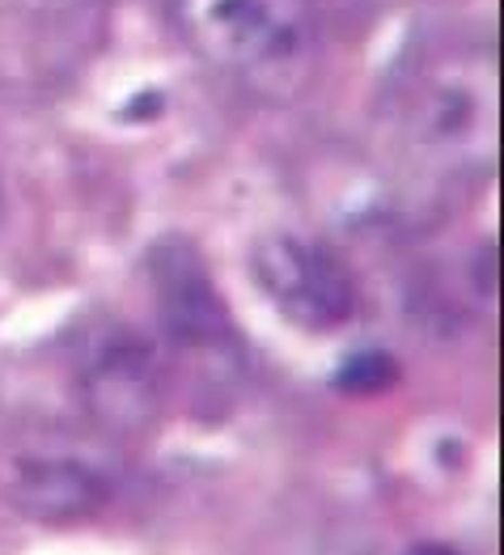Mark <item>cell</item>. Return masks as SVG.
I'll list each match as a JSON object with an SVG mask.
<instances>
[{"label":"cell","instance_id":"obj_5","mask_svg":"<svg viewBox=\"0 0 504 555\" xmlns=\"http://www.w3.org/2000/svg\"><path fill=\"white\" fill-rule=\"evenodd\" d=\"M424 555H450V552H424Z\"/></svg>","mask_w":504,"mask_h":555},{"label":"cell","instance_id":"obj_1","mask_svg":"<svg viewBox=\"0 0 504 555\" xmlns=\"http://www.w3.org/2000/svg\"><path fill=\"white\" fill-rule=\"evenodd\" d=\"M175 22L199 60L284 98L314 68V22L306 0H175Z\"/></svg>","mask_w":504,"mask_h":555},{"label":"cell","instance_id":"obj_2","mask_svg":"<svg viewBox=\"0 0 504 555\" xmlns=\"http://www.w3.org/2000/svg\"><path fill=\"white\" fill-rule=\"evenodd\" d=\"M259 276L272 297L306 326H331L352 314V293L339 268L301 242H272L259 259Z\"/></svg>","mask_w":504,"mask_h":555},{"label":"cell","instance_id":"obj_4","mask_svg":"<svg viewBox=\"0 0 504 555\" xmlns=\"http://www.w3.org/2000/svg\"><path fill=\"white\" fill-rule=\"evenodd\" d=\"M4 9H22V13H55V9H64V4H73V0H0Z\"/></svg>","mask_w":504,"mask_h":555},{"label":"cell","instance_id":"obj_3","mask_svg":"<svg viewBox=\"0 0 504 555\" xmlns=\"http://www.w3.org/2000/svg\"><path fill=\"white\" fill-rule=\"evenodd\" d=\"M386 373H390L386 357H361V361H352L344 370V386H352V390H377L386 382Z\"/></svg>","mask_w":504,"mask_h":555}]
</instances>
